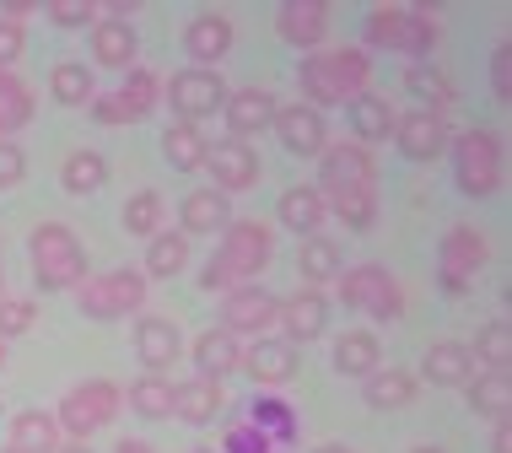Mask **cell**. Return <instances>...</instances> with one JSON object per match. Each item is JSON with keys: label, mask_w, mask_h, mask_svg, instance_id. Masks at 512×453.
Masks as SVG:
<instances>
[{"label": "cell", "mask_w": 512, "mask_h": 453, "mask_svg": "<svg viewBox=\"0 0 512 453\" xmlns=\"http://www.w3.org/2000/svg\"><path fill=\"white\" fill-rule=\"evenodd\" d=\"M275 259V232L254 216L221 227V249L211 254V265L200 270L205 292H232V286H254V276H265V265Z\"/></svg>", "instance_id": "1"}, {"label": "cell", "mask_w": 512, "mask_h": 453, "mask_svg": "<svg viewBox=\"0 0 512 453\" xmlns=\"http://www.w3.org/2000/svg\"><path fill=\"white\" fill-rule=\"evenodd\" d=\"M302 103L308 108H345L351 98H362L367 92V81H372V60H367V49H356V44H345V49H313L308 60H302Z\"/></svg>", "instance_id": "2"}, {"label": "cell", "mask_w": 512, "mask_h": 453, "mask_svg": "<svg viewBox=\"0 0 512 453\" xmlns=\"http://www.w3.org/2000/svg\"><path fill=\"white\" fill-rule=\"evenodd\" d=\"M367 44L389 49V54H410L415 65L437 49V6L415 0V6H378L367 11Z\"/></svg>", "instance_id": "3"}, {"label": "cell", "mask_w": 512, "mask_h": 453, "mask_svg": "<svg viewBox=\"0 0 512 453\" xmlns=\"http://www.w3.org/2000/svg\"><path fill=\"white\" fill-rule=\"evenodd\" d=\"M27 259H33V281L44 286V292H76V286L87 281V249H81V238L65 222L33 227Z\"/></svg>", "instance_id": "4"}, {"label": "cell", "mask_w": 512, "mask_h": 453, "mask_svg": "<svg viewBox=\"0 0 512 453\" xmlns=\"http://www.w3.org/2000/svg\"><path fill=\"white\" fill-rule=\"evenodd\" d=\"M502 173H507V151L496 130H464L453 141V178L469 200H491L502 189Z\"/></svg>", "instance_id": "5"}, {"label": "cell", "mask_w": 512, "mask_h": 453, "mask_svg": "<svg viewBox=\"0 0 512 453\" xmlns=\"http://www.w3.org/2000/svg\"><path fill=\"white\" fill-rule=\"evenodd\" d=\"M119 405H124V389H119V383H108V378H87V383H76V389L60 400L54 421H60V432L71 437V443H87L92 432H103L108 421L119 416Z\"/></svg>", "instance_id": "6"}, {"label": "cell", "mask_w": 512, "mask_h": 453, "mask_svg": "<svg viewBox=\"0 0 512 453\" xmlns=\"http://www.w3.org/2000/svg\"><path fill=\"white\" fill-rule=\"evenodd\" d=\"M76 308L87 319H130V313L146 308V276L141 270H103V276H87L76 286Z\"/></svg>", "instance_id": "7"}, {"label": "cell", "mask_w": 512, "mask_h": 453, "mask_svg": "<svg viewBox=\"0 0 512 453\" xmlns=\"http://www.w3.org/2000/svg\"><path fill=\"white\" fill-rule=\"evenodd\" d=\"M486 265H491V238L480 227L459 222V227L442 232V243H437V281H442V292L464 297L469 281H475Z\"/></svg>", "instance_id": "8"}, {"label": "cell", "mask_w": 512, "mask_h": 453, "mask_svg": "<svg viewBox=\"0 0 512 453\" xmlns=\"http://www.w3.org/2000/svg\"><path fill=\"white\" fill-rule=\"evenodd\" d=\"M335 286H340L345 308L367 313V319H378V324H394L399 313H405V292H399V281L383 265H351V270H340Z\"/></svg>", "instance_id": "9"}, {"label": "cell", "mask_w": 512, "mask_h": 453, "mask_svg": "<svg viewBox=\"0 0 512 453\" xmlns=\"http://www.w3.org/2000/svg\"><path fill=\"white\" fill-rule=\"evenodd\" d=\"M318 195L340 200V195H362V189H378V162H372L367 146L356 141H329L324 157H318Z\"/></svg>", "instance_id": "10"}, {"label": "cell", "mask_w": 512, "mask_h": 453, "mask_svg": "<svg viewBox=\"0 0 512 453\" xmlns=\"http://www.w3.org/2000/svg\"><path fill=\"white\" fill-rule=\"evenodd\" d=\"M157 98H162V81L146 71V65H135L130 76L119 81L114 92H98V98H92L87 108H92V119H98V125H135V119H146L151 108H157Z\"/></svg>", "instance_id": "11"}, {"label": "cell", "mask_w": 512, "mask_h": 453, "mask_svg": "<svg viewBox=\"0 0 512 453\" xmlns=\"http://www.w3.org/2000/svg\"><path fill=\"white\" fill-rule=\"evenodd\" d=\"M275 313H281V297H270L265 286H232V292L221 297V324L216 329H227V335H238V340H265Z\"/></svg>", "instance_id": "12"}, {"label": "cell", "mask_w": 512, "mask_h": 453, "mask_svg": "<svg viewBox=\"0 0 512 453\" xmlns=\"http://www.w3.org/2000/svg\"><path fill=\"white\" fill-rule=\"evenodd\" d=\"M162 92H168L178 125H200V119L221 114V103H227V87H221V76H216V71H195V65H189V71H178Z\"/></svg>", "instance_id": "13"}, {"label": "cell", "mask_w": 512, "mask_h": 453, "mask_svg": "<svg viewBox=\"0 0 512 453\" xmlns=\"http://www.w3.org/2000/svg\"><path fill=\"white\" fill-rule=\"evenodd\" d=\"M275 135H281V146L292 151V157H324V146H329V125H324V114L308 103H286V108H275Z\"/></svg>", "instance_id": "14"}, {"label": "cell", "mask_w": 512, "mask_h": 453, "mask_svg": "<svg viewBox=\"0 0 512 453\" xmlns=\"http://www.w3.org/2000/svg\"><path fill=\"white\" fill-rule=\"evenodd\" d=\"M205 168H211V178H216V195H243V189H254L259 184V157H254V146L248 141H221V146H211L205 151Z\"/></svg>", "instance_id": "15"}, {"label": "cell", "mask_w": 512, "mask_h": 453, "mask_svg": "<svg viewBox=\"0 0 512 453\" xmlns=\"http://www.w3.org/2000/svg\"><path fill=\"white\" fill-rule=\"evenodd\" d=\"M394 141L410 162H437L448 151V119L426 114V108H410V114L394 119Z\"/></svg>", "instance_id": "16"}, {"label": "cell", "mask_w": 512, "mask_h": 453, "mask_svg": "<svg viewBox=\"0 0 512 453\" xmlns=\"http://www.w3.org/2000/svg\"><path fill=\"white\" fill-rule=\"evenodd\" d=\"M238 373H248L259 383V389H281V383L297 378V346H286V340H254V346H243V367Z\"/></svg>", "instance_id": "17"}, {"label": "cell", "mask_w": 512, "mask_h": 453, "mask_svg": "<svg viewBox=\"0 0 512 453\" xmlns=\"http://www.w3.org/2000/svg\"><path fill=\"white\" fill-rule=\"evenodd\" d=\"M275 324L286 329V346L318 340V335L329 329V297L313 292V286H302L297 297H281V313H275Z\"/></svg>", "instance_id": "18"}, {"label": "cell", "mask_w": 512, "mask_h": 453, "mask_svg": "<svg viewBox=\"0 0 512 453\" xmlns=\"http://www.w3.org/2000/svg\"><path fill=\"white\" fill-rule=\"evenodd\" d=\"M178 351H184V335H178L173 319L146 313V319L135 324V356L146 362V373H162V378H168V367H178Z\"/></svg>", "instance_id": "19"}, {"label": "cell", "mask_w": 512, "mask_h": 453, "mask_svg": "<svg viewBox=\"0 0 512 453\" xmlns=\"http://www.w3.org/2000/svg\"><path fill=\"white\" fill-rule=\"evenodd\" d=\"M227 49H232V22L221 17V11H200V17H189L184 54L195 60V71H211L216 60H227Z\"/></svg>", "instance_id": "20"}, {"label": "cell", "mask_w": 512, "mask_h": 453, "mask_svg": "<svg viewBox=\"0 0 512 453\" xmlns=\"http://www.w3.org/2000/svg\"><path fill=\"white\" fill-rule=\"evenodd\" d=\"M275 108L281 103L270 98V87H238V92H227L221 114H227V125H232V141H248V135L275 125Z\"/></svg>", "instance_id": "21"}, {"label": "cell", "mask_w": 512, "mask_h": 453, "mask_svg": "<svg viewBox=\"0 0 512 453\" xmlns=\"http://www.w3.org/2000/svg\"><path fill=\"white\" fill-rule=\"evenodd\" d=\"M324 27H329V6L324 0H286L281 11H275V33L286 38L292 49H318L324 44Z\"/></svg>", "instance_id": "22"}, {"label": "cell", "mask_w": 512, "mask_h": 453, "mask_svg": "<svg viewBox=\"0 0 512 453\" xmlns=\"http://www.w3.org/2000/svg\"><path fill=\"white\" fill-rule=\"evenodd\" d=\"M475 356H469L464 340H437V346H426L421 356V378L437 383V389H464L469 378H475Z\"/></svg>", "instance_id": "23"}, {"label": "cell", "mask_w": 512, "mask_h": 453, "mask_svg": "<svg viewBox=\"0 0 512 453\" xmlns=\"http://www.w3.org/2000/svg\"><path fill=\"white\" fill-rule=\"evenodd\" d=\"M189 356H195V367H200L195 378L221 383V378H232V373L243 367V340L227 335V329H205L195 346H189Z\"/></svg>", "instance_id": "24"}, {"label": "cell", "mask_w": 512, "mask_h": 453, "mask_svg": "<svg viewBox=\"0 0 512 453\" xmlns=\"http://www.w3.org/2000/svg\"><path fill=\"white\" fill-rule=\"evenodd\" d=\"M275 216H281V227H292L297 238H318V227L329 222V205L313 184H292L281 195V205H275Z\"/></svg>", "instance_id": "25"}, {"label": "cell", "mask_w": 512, "mask_h": 453, "mask_svg": "<svg viewBox=\"0 0 512 453\" xmlns=\"http://www.w3.org/2000/svg\"><path fill=\"white\" fill-rule=\"evenodd\" d=\"M135 54H141V38H135L130 22H92V60L108 65V71H135Z\"/></svg>", "instance_id": "26"}, {"label": "cell", "mask_w": 512, "mask_h": 453, "mask_svg": "<svg viewBox=\"0 0 512 453\" xmlns=\"http://www.w3.org/2000/svg\"><path fill=\"white\" fill-rule=\"evenodd\" d=\"M65 432L49 410H17L11 416V443L6 448H22V453H60Z\"/></svg>", "instance_id": "27"}, {"label": "cell", "mask_w": 512, "mask_h": 453, "mask_svg": "<svg viewBox=\"0 0 512 453\" xmlns=\"http://www.w3.org/2000/svg\"><path fill=\"white\" fill-rule=\"evenodd\" d=\"M378 367H383V346H378L372 329H345V335L335 340V373L367 378V373H378Z\"/></svg>", "instance_id": "28"}, {"label": "cell", "mask_w": 512, "mask_h": 453, "mask_svg": "<svg viewBox=\"0 0 512 453\" xmlns=\"http://www.w3.org/2000/svg\"><path fill=\"white\" fill-rule=\"evenodd\" d=\"M345 114H351L356 146H378V141H389V135H394V108L383 103L378 92H362V98H351V103H345Z\"/></svg>", "instance_id": "29"}, {"label": "cell", "mask_w": 512, "mask_h": 453, "mask_svg": "<svg viewBox=\"0 0 512 453\" xmlns=\"http://www.w3.org/2000/svg\"><path fill=\"white\" fill-rule=\"evenodd\" d=\"M227 222H232V205H227V195H216V189H195V195L184 200V211H178V232H184V238L221 232Z\"/></svg>", "instance_id": "30"}, {"label": "cell", "mask_w": 512, "mask_h": 453, "mask_svg": "<svg viewBox=\"0 0 512 453\" xmlns=\"http://www.w3.org/2000/svg\"><path fill=\"white\" fill-rule=\"evenodd\" d=\"M248 421H254L259 432L270 437L275 448H292L297 443V410L281 400V394H254V405H248Z\"/></svg>", "instance_id": "31"}, {"label": "cell", "mask_w": 512, "mask_h": 453, "mask_svg": "<svg viewBox=\"0 0 512 453\" xmlns=\"http://www.w3.org/2000/svg\"><path fill=\"white\" fill-rule=\"evenodd\" d=\"M173 416H178V421H189V427H211V421L221 416V383H211V378H189V383H178Z\"/></svg>", "instance_id": "32"}, {"label": "cell", "mask_w": 512, "mask_h": 453, "mask_svg": "<svg viewBox=\"0 0 512 453\" xmlns=\"http://www.w3.org/2000/svg\"><path fill=\"white\" fill-rule=\"evenodd\" d=\"M124 400H130L135 416H146V421H168V416H173V400H178V383H173V378H162V373H146V378H135L130 389H124Z\"/></svg>", "instance_id": "33"}, {"label": "cell", "mask_w": 512, "mask_h": 453, "mask_svg": "<svg viewBox=\"0 0 512 453\" xmlns=\"http://www.w3.org/2000/svg\"><path fill=\"white\" fill-rule=\"evenodd\" d=\"M362 383H367L362 400L372 410H405L415 400V373H405V367H378V373H367Z\"/></svg>", "instance_id": "34"}, {"label": "cell", "mask_w": 512, "mask_h": 453, "mask_svg": "<svg viewBox=\"0 0 512 453\" xmlns=\"http://www.w3.org/2000/svg\"><path fill=\"white\" fill-rule=\"evenodd\" d=\"M33 125V87L17 71H0V141Z\"/></svg>", "instance_id": "35"}, {"label": "cell", "mask_w": 512, "mask_h": 453, "mask_svg": "<svg viewBox=\"0 0 512 453\" xmlns=\"http://www.w3.org/2000/svg\"><path fill=\"white\" fill-rule=\"evenodd\" d=\"M297 270H302V281H308L313 292H318L324 281H340V270H345V254H340V243H335V238H302Z\"/></svg>", "instance_id": "36"}, {"label": "cell", "mask_w": 512, "mask_h": 453, "mask_svg": "<svg viewBox=\"0 0 512 453\" xmlns=\"http://www.w3.org/2000/svg\"><path fill=\"white\" fill-rule=\"evenodd\" d=\"M205 151H211V141L200 135V125H178V119H173V125L162 130V157H168L178 173H200L205 168Z\"/></svg>", "instance_id": "37"}, {"label": "cell", "mask_w": 512, "mask_h": 453, "mask_svg": "<svg viewBox=\"0 0 512 453\" xmlns=\"http://www.w3.org/2000/svg\"><path fill=\"white\" fill-rule=\"evenodd\" d=\"M464 394H469V410H475V416L507 421V410H512V383H507V373H475V378L464 383Z\"/></svg>", "instance_id": "38"}, {"label": "cell", "mask_w": 512, "mask_h": 453, "mask_svg": "<svg viewBox=\"0 0 512 453\" xmlns=\"http://www.w3.org/2000/svg\"><path fill=\"white\" fill-rule=\"evenodd\" d=\"M60 184H65V195H98V189L108 184L103 151H92V146L71 151V157H65V168H60Z\"/></svg>", "instance_id": "39"}, {"label": "cell", "mask_w": 512, "mask_h": 453, "mask_svg": "<svg viewBox=\"0 0 512 453\" xmlns=\"http://www.w3.org/2000/svg\"><path fill=\"white\" fill-rule=\"evenodd\" d=\"M469 356H475L480 373H507V367H512V329H507V319L480 324V335H475V346H469Z\"/></svg>", "instance_id": "40"}, {"label": "cell", "mask_w": 512, "mask_h": 453, "mask_svg": "<svg viewBox=\"0 0 512 453\" xmlns=\"http://www.w3.org/2000/svg\"><path fill=\"white\" fill-rule=\"evenodd\" d=\"M49 92H54V103H65V108H87L98 92H92V65H81V60H60L49 71Z\"/></svg>", "instance_id": "41"}, {"label": "cell", "mask_w": 512, "mask_h": 453, "mask_svg": "<svg viewBox=\"0 0 512 453\" xmlns=\"http://www.w3.org/2000/svg\"><path fill=\"white\" fill-rule=\"evenodd\" d=\"M184 265H189V238H184V232H157V238L146 243V270H141V276L168 281Z\"/></svg>", "instance_id": "42"}, {"label": "cell", "mask_w": 512, "mask_h": 453, "mask_svg": "<svg viewBox=\"0 0 512 453\" xmlns=\"http://www.w3.org/2000/svg\"><path fill=\"white\" fill-rule=\"evenodd\" d=\"M124 232H130V238H146V243L162 232V195L157 189H141V195L124 200Z\"/></svg>", "instance_id": "43"}, {"label": "cell", "mask_w": 512, "mask_h": 453, "mask_svg": "<svg viewBox=\"0 0 512 453\" xmlns=\"http://www.w3.org/2000/svg\"><path fill=\"white\" fill-rule=\"evenodd\" d=\"M405 92H410V98H421L426 114H442V103L453 98L448 76H442L437 65H410V71H405Z\"/></svg>", "instance_id": "44"}, {"label": "cell", "mask_w": 512, "mask_h": 453, "mask_svg": "<svg viewBox=\"0 0 512 453\" xmlns=\"http://www.w3.org/2000/svg\"><path fill=\"white\" fill-rule=\"evenodd\" d=\"M329 211L340 216L351 232H367L372 222H378V189H362V195H340V200H324Z\"/></svg>", "instance_id": "45"}, {"label": "cell", "mask_w": 512, "mask_h": 453, "mask_svg": "<svg viewBox=\"0 0 512 453\" xmlns=\"http://www.w3.org/2000/svg\"><path fill=\"white\" fill-rule=\"evenodd\" d=\"M33 324H38V308H33V302L0 292V340H17V335H27Z\"/></svg>", "instance_id": "46"}, {"label": "cell", "mask_w": 512, "mask_h": 453, "mask_svg": "<svg viewBox=\"0 0 512 453\" xmlns=\"http://www.w3.org/2000/svg\"><path fill=\"white\" fill-rule=\"evenodd\" d=\"M221 453H275V443L254 427V421H232V427L221 432Z\"/></svg>", "instance_id": "47"}, {"label": "cell", "mask_w": 512, "mask_h": 453, "mask_svg": "<svg viewBox=\"0 0 512 453\" xmlns=\"http://www.w3.org/2000/svg\"><path fill=\"white\" fill-rule=\"evenodd\" d=\"M49 22L54 27H92L98 22V6L92 0H49Z\"/></svg>", "instance_id": "48"}, {"label": "cell", "mask_w": 512, "mask_h": 453, "mask_svg": "<svg viewBox=\"0 0 512 453\" xmlns=\"http://www.w3.org/2000/svg\"><path fill=\"white\" fill-rule=\"evenodd\" d=\"M22 49H27L22 22H17V17H0V71H11V65L22 60Z\"/></svg>", "instance_id": "49"}, {"label": "cell", "mask_w": 512, "mask_h": 453, "mask_svg": "<svg viewBox=\"0 0 512 453\" xmlns=\"http://www.w3.org/2000/svg\"><path fill=\"white\" fill-rule=\"evenodd\" d=\"M27 178V151L17 141H0V189H17Z\"/></svg>", "instance_id": "50"}, {"label": "cell", "mask_w": 512, "mask_h": 453, "mask_svg": "<svg viewBox=\"0 0 512 453\" xmlns=\"http://www.w3.org/2000/svg\"><path fill=\"white\" fill-rule=\"evenodd\" d=\"M491 87H496V98H512V44L496 49V60H491Z\"/></svg>", "instance_id": "51"}, {"label": "cell", "mask_w": 512, "mask_h": 453, "mask_svg": "<svg viewBox=\"0 0 512 453\" xmlns=\"http://www.w3.org/2000/svg\"><path fill=\"white\" fill-rule=\"evenodd\" d=\"M491 453H512V432H507V421H496V432H491Z\"/></svg>", "instance_id": "52"}, {"label": "cell", "mask_w": 512, "mask_h": 453, "mask_svg": "<svg viewBox=\"0 0 512 453\" xmlns=\"http://www.w3.org/2000/svg\"><path fill=\"white\" fill-rule=\"evenodd\" d=\"M114 453H157L151 443H141V437H119V448Z\"/></svg>", "instance_id": "53"}, {"label": "cell", "mask_w": 512, "mask_h": 453, "mask_svg": "<svg viewBox=\"0 0 512 453\" xmlns=\"http://www.w3.org/2000/svg\"><path fill=\"white\" fill-rule=\"evenodd\" d=\"M60 453H92V443H60Z\"/></svg>", "instance_id": "54"}, {"label": "cell", "mask_w": 512, "mask_h": 453, "mask_svg": "<svg viewBox=\"0 0 512 453\" xmlns=\"http://www.w3.org/2000/svg\"><path fill=\"white\" fill-rule=\"evenodd\" d=\"M313 453H351L345 443H324V448H313Z\"/></svg>", "instance_id": "55"}, {"label": "cell", "mask_w": 512, "mask_h": 453, "mask_svg": "<svg viewBox=\"0 0 512 453\" xmlns=\"http://www.w3.org/2000/svg\"><path fill=\"white\" fill-rule=\"evenodd\" d=\"M410 453H442V448H432V443H421V448H410Z\"/></svg>", "instance_id": "56"}, {"label": "cell", "mask_w": 512, "mask_h": 453, "mask_svg": "<svg viewBox=\"0 0 512 453\" xmlns=\"http://www.w3.org/2000/svg\"><path fill=\"white\" fill-rule=\"evenodd\" d=\"M0 367H6V340H0Z\"/></svg>", "instance_id": "57"}, {"label": "cell", "mask_w": 512, "mask_h": 453, "mask_svg": "<svg viewBox=\"0 0 512 453\" xmlns=\"http://www.w3.org/2000/svg\"><path fill=\"white\" fill-rule=\"evenodd\" d=\"M189 453H216V448H205V443H200V448H189Z\"/></svg>", "instance_id": "58"}, {"label": "cell", "mask_w": 512, "mask_h": 453, "mask_svg": "<svg viewBox=\"0 0 512 453\" xmlns=\"http://www.w3.org/2000/svg\"><path fill=\"white\" fill-rule=\"evenodd\" d=\"M0 292H6V270H0Z\"/></svg>", "instance_id": "59"}, {"label": "cell", "mask_w": 512, "mask_h": 453, "mask_svg": "<svg viewBox=\"0 0 512 453\" xmlns=\"http://www.w3.org/2000/svg\"><path fill=\"white\" fill-rule=\"evenodd\" d=\"M6 453H22V448H6Z\"/></svg>", "instance_id": "60"}]
</instances>
